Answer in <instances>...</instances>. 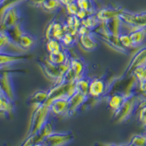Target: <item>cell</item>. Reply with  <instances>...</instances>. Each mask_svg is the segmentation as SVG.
Here are the masks:
<instances>
[{"instance_id": "cell-9", "label": "cell", "mask_w": 146, "mask_h": 146, "mask_svg": "<svg viewBox=\"0 0 146 146\" xmlns=\"http://www.w3.org/2000/svg\"><path fill=\"white\" fill-rule=\"evenodd\" d=\"M56 18L49 22L45 29V37L48 40L53 39L60 40L66 33V23L56 21Z\"/></svg>"}, {"instance_id": "cell-36", "label": "cell", "mask_w": 146, "mask_h": 146, "mask_svg": "<svg viewBox=\"0 0 146 146\" xmlns=\"http://www.w3.org/2000/svg\"><path fill=\"white\" fill-rule=\"evenodd\" d=\"M139 121L146 126V105H143L139 110Z\"/></svg>"}, {"instance_id": "cell-16", "label": "cell", "mask_w": 146, "mask_h": 146, "mask_svg": "<svg viewBox=\"0 0 146 146\" xmlns=\"http://www.w3.org/2000/svg\"><path fill=\"white\" fill-rule=\"evenodd\" d=\"M96 38L93 32H91L79 35L78 40L80 41V45L84 50L87 51H93L99 46V42Z\"/></svg>"}, {"instance_id": "cell-10", "label": "cell", "mask_w": 146, "mask_h": 146, "mask_svg": "<svg viewBox=\"0 0 146 146\" xmlns=\"http://www.w3.org/2000/svg\"><path fill=\"white\" fill-rule=\"evenodd\" d=\"M120 18L123 21V23H126L133 28L146 27V15L144 13L135 14L124 10L120 15Z\"/></svg>"}, {"instance_id": "cell-4", "label": "cell", "mask_w": 146, "mask_h": 146, "mask_svg": "<svg viewBox=\"0 0 146 146\" xmlns=\"http://www.w3.org/2000/svg\"><path fill=\"white\" fill-rule=\"evenodd\" d=\"M94 36L96 38L100 39V40H102L105 43H106L108 46L112 48L114 50H117V51L120 52V53H126L128 52H129V50L127 48L123 46V45L121 44V41L119 40V36H114V35H108V34L105 33L101 28V25L98 27L94 30L92 31Z\"/></svg>"}, {"instance_id": "cell-14", "label": "cell", "mask_w": 146, "mask_h": 146, "mask_svg": "<svg viewBox=\"0 0 146 146\" xmlns=\"http://www.w3.org/2000/svg\"><path fill=\"white\" fill-rule=\"evenodd\" d=\"M89 95L84 94L80 91H76L70 98V108H69L67 116H70L73 115L83 105H85L86 102L89 98Z\"/></svg>"}, {"instance_id": "cell-39", "label": "cell", "mask_w": 146, "mask_h": 146, "mask_svg": "<svg viewBox=\"0 0 146 146\" xmlns=\"http://www.w3.org/2000/svg\"><path fill=\"white\" fill-rule=\"evenodd\" d=\"M145 135H146V134H145Z\"/></svg>"}, {"instance_id": "cell-26", "label": "cell", "mask_w": 146, "mask_h": 146, "mask_svg": "<svg viewBox=\"0 0 146 146\" xmlns=\"http://www.w3.org/2000/svg\"><path fill=\"white\" fill-rule=\"evenodd\" d=\"M35 42H36V39H35V36L29 35L27 32H25L21 36L18 43L22 48H23L25 50H27L34 46Z\"/></svg>"}, {"instance_id": "cell-7", "label": "cell", "mask_w": 146, "mask_h": 146, "mask_svg": "<svg viewBox=\"0 0 146 146\" xmlns=\"http://www.w3.org/2000/svg\"><path fill=\"white\" fill-rule=\"evenodd\" d=\"M75 136L72 131L66 132H53L43 140L42 145L59 146L66 145L72 142Z\"/></svg>"}, {"instance_id": "cell-21", "label": "cell", "mask_w": 146, "mask_h": 146, "mask_svg": "<svg viewBox=\"0 0 146 146\" xmlns=\"http://www.w3.org/2000/svg\"><path fill=\"white\" fill-rule=\"evenodd\" d=\"M70 67L74 71L76 75L77 80L82 77L86 75L87 66L82 58H72Z\"/></svg>"}, {"instance_id": "cell-3", "label": "cell", "mask_w": 146, "mask_h": 146, "mask_svg": "<svg viewBox=\"0 0 146 146\" xmlns=\"http://www.w3.org/2000/svg\"><path fill=\"white\" fill-rule=\"evenodd\" d=\"M138 105V97L136 94L128 97L121 108L116 111L113 112V119L115 120V122L118 123H123L129 119L137 108Z\"/></svg>"}, {"instance_id": "cell-19", "label": "cell", "mask_w": 146, "mask_h": 146, "mask_svg": "<svg viewBox=\"0 0 146 146\" xmlns=\"http://www.w3.org/2000/svg\"><path fill=\"white\" fill-rule=\"evenodd\" d=\"M108 99V105L110 108L113 112H115L121 108L127 97L125 96L124 94L121 93L120 91H113L109 94Z\"/></svg>"}, {"instance_id": "cell-28", "label": "cell", "mask_w": 146, "mask_h": 146, "mask_svg": "<svg viewBox=\"0 0 146 146\" xmlns=\"http://www.w3.org/2000/svg\"><path fill=\"white\" fill-rule=\"evenodd\" d=\"M37 4L47 12L55 11L59 8L61 5H62L58 0H43L40 2H37Z\"/></svg>"}, {"instance_id": "cell-22", "label": "cell", "mask_w": 146, "mask_h": 146, "mask_svg": "<svg viewBox=\"0 0 146 146\" xmlns=\"http://www.w3.org/2000/svg\"><path fill=\"white\" fill-rule=\"evenodd\" d=\"M49 93L46 91H37L33 94L27 100V102L31 106H35V108L40 105H42L46 102L48 100Z\"/></svg>"}, {"instance_id": "cell-37", "label": "cell", "mask_w": 146, "mask_h": 146, "mask_svg": "<svg viewBox=\"0 0 146 146\" xmlns=\"http://www.w3.org/2000/svg\"><path fill=\"white\" fill-rule=\"evenodd\" d=\"M139 88L142 91L146 93V80H142V81L139 82Z\"/></svg>"}, {"instance_id": "cell-31", "label": "cell", "mask_w": 146, "mask_h": 146, "mask_svg": "<svg viewBox=\"0 0 146 146\" xmlns=\"http://www.w3.org/2000/svg\"><path fill=\"white\" fill-rule=\"evenodd\" d=\"M64 48V47L62 45V42L58 40L53 39V40H49L47 41L46 48L49 53L58 52L59 50H62Z\"/></svg>"}, {"instance_id": "cell-38", "label": "cell", "mask_w": 146, "mask_h": 146, "mask_svg": "<svg viewBox=\"0 0 146 146\" xmlns=\"http://www.w3.org/2000/svg\"><path fill=\"white\" fill-rule=\"evenodd\" d=\"M145 145H146V143H145Z\"/></svg>"}, {"instance_id": "cell-12", "label": "cell", "mask_w": 146, "mask_h": 146, "mask_svg": "<svg viewBox=\"0 0 146 146\" xmlns=\"http://www.w3.org/2000/svg\"><path fill=\"white\" fill-rule=\"evenodd\" d=\"M70 98L69 96H61L53 100L50 102V112L57 116L66 115L70 108Z\"/></svg>"}, {"instance_id": "cell-25", "label": "cell", "mask_w": 146, "mask_h": 146, "mask_svg": "<svg viewBox=\"0 0 146 146\" xmlns=\"http://www.w3.org/2000/svg\"><path fill=\"white\" fill-rule=\"evenodd\" d=\"M82 25L84 27H87L88 29H90L92 32L93 30L96 29L98 27H100L103 22L99 19V18L96 15V13L89 15L87 17L82 20Z\"/></svg>"}, {"instance_id": "cell-5", "label": "cell", "mask_w": 146, "mask_h": 146, "mask_svg": "<svg viewBox=\"0 0 146 146\" xmlns=\"http://www.w3.org/2000/svg\"><path fill=\"white\" fill-rule=\"evenodd\" d=\"M53 128V123L48 120L36 134L26 138L22 145H42L44 139L54 132Z\"/></svg>"}, {"instance_id": "cell-15", "label": "cell", "mask_w": 146, "mask_h": 146, "mask_svg": "<svg viewBox=\"0 0 146 146\" xmlns=\"http://www.w3.org/2000/svg\"><path fill=\"white\" fill-rule=\"evenodd\" d=\"M33 56L30 54H21L20 53H9V52H1V68L4 66L13 64L16 62H21L24 60L31 58Z\"/></svg>"}, {"instance_id": "cell-17", "label": "cell", "mask_w": 146, "mask_h": 146, "mask_svg": "<svg viewBox=\"0 0 146 146\" xmlns=\"http://www.w3.org/2000/svg\"><path fill=\"white\" fill-rule=\"evenodd\" d=\"M14 100L7 96L2 90L0 94V111L1 113H5V115L12 116L15 111V103Z\"/></svg>"}, {"instance_id": "cell-18", "label": "cell", "mask_w": 146, "mask_h": 146, "mask_svg": "<svg viewBox=\"0 0 146 146\" xmlns=\"http://www.w3.org/2000/svg\"><path fill=\"white\" fill-rule=\"evenodd\" d=\"M123 11L124 10L122 7L109 6V7H104L98 12H96V15L102 22H104L115 17L119 16Z\"/></svg>"}, {"instance_id": "cell-6", "label": "cell", "mask_w": 146, "mask_h": 146, "mask_svg": "<svg viewBox=\"0 0 146 146\" xmlns=\"http://www.w3.org/2000/svg\"><path fill=\"white\" fill-rule=\"evenodd\" d=\"M21 22V13L17 5L10 7L1 13V29H7Z\"/></svg>"}, {"instance_id": "cell-23", "label": "cell", "mask_w": 146, "mask_h": 146, "mask_svg": "<svg viewBox=\"0 0 146 146\" xmlns=\"http://www.w3.org/2000/svg\"><path fill=\"white\" fill-rule=\"evenodd\" d=\"M129 35L134 48L139 46L144 42L146 37V27L136 28Z\"/></svg>"}, {"instance_id": "cell-13", "label": "cell", "mask_w": 146, "mask_h": 146, "mask_svg": "<svg viewBox=\"0 0 146 146\" xmlns=\"http://www.w3.org/2000/svg\"><path fill=\"white\" fill-rule=\"evenodd\" d=\"M0 83H1V90L5 92L11 100L15 101L16 100V94H15V88H14L12 73L10 71L1 72V78H0Z\"/></svg>"}, {"instance_id": "cell-32", "label": "cell", "mask_w": 146, "mask_h": 146, "mask_svg": "<svg viewBox=\"0 0 146 146\" xmlns=\"http://www.w3.org/2000/svg\"><path fill=\"white\" fill-rule=\"evenodd\" d=\"M146 143V135H135L130 140L129 145L142 146L145 145Z\"/></svg>"}, {"instance_id": "cell-8", "label": "cell", "mask_w": 146, "mask_h": 146, "mask_svg": "<svg viewBox=\"0 0 146 146\" xmlns=\"http://www.w3.org/2000/svg\"><path fill=\"white\" fill-rule=\"evenodd\" d=\"M110 83L111 82L108 83L104 77L94 78L90 85L89 96L95 99L105 96L108 94Z\"/></svg>"}, {"instance_id": "cell-1", "label": "cell", "mask_w": 146, "mask_h": 146, "mask_svg": "<svg viewBox=\"0 0 146 146\" xmlns=\"http://www.w3.org/2000/svg\"><path fill=\"white\" fill-rule=\"evenodd\" d=\"M50 103L46 101L42 105L36 107L32 114L30 120L29 129L26 138L36 134L45 123L50 113Z\"/></svg>"}, {"instance_id": "cell-34", "label": "cell", "mask_w": 146, "mask_h": 146, "mask_svg": "<svg viewBox=\"0 0 146 146\" xmlns=\"http://www.w3.org/2000/svg\"><path fill=\"white\" fill-rule=\"evenodd\" d=\"M65 6H66V11L68 12V13L70 14V15H77V14L78 13V12L80 11V10L79 6H78V3H77L76 0L67 4Z\"/></svg>"}, {"instance_id": "cell-24", "label": "cell", "mask_w": 146, "mask_h": 146, "mask_svg": "<svg viewBox=\"0 0 146 146\" xmlns=\"http://www.w3.org/2000/svg\"><path fill=\"white\" fill-rule=\"evenodd\" d=\"M92 79L88 78L87 75L79 78L75 82V87L77 91H80L84 94L89 95V88Z\"/></svg>"}, {"instance_id": "cell-27", "label": "cell", "mask_w": 146, "mask_h": 146, "mask_svg": "<svg viewBox=\"0 0 146 146\" xmlns=\"http://www.w3.org/2000/svg\"><path fill=\"white\" fill-rule=\"evenodd\" d=\"M5 30L7 31V32L8 33V35H10V37H11L13 40H15L16 42H18V40L21 38V36L26 32L25 31L23 30L21 22L18 23L17 25L11 27V28Z\"/></svg>"}, {"instance_id": "cell-29", "label": "cell", "mask_w": 146, "mask_h": 146, "mask_svg": "<svg viewBox=\"0 0 146 146\" xmlns=\"http://www.w3.org/2000/svg\"><path fill=\"white\" fill-rule=\"evenodd\" d=\"M78 39H79L78 35H74V34L70 33V32H66L62 36L60 41L62 42L64 47L68 48V47H72L73 45H75L77 43Z\"/></svg>"}, {"instance_id": "cell-33", "label": "cell", "mask_w": 146, "mask_h": 146, "mask_svg": "<svg viewBox=\"0 0 146 146\" xmlns=\"http://www.w3.org/2000/svg\"><path fill=\"white\" fill-rule=\"evenodd\" d=\"M119 40L123 46L129 50H130L131 48H134L129 34H122L119 36Z\"/></svg>"}, {"instance_id": "cell-30", "label": "cell", "mask_w": 146, "mask_h": 146, "mask_svg": "<svg viewBox=\"0 0 146 146\" xmlns=\"http://www.w3.org/2000/svg\"><path fill=\"white\" fill-rule=\"evenodd\" d=\"M80 9L88 12L90 14L96 13L93 0H76Z\"/></svg>"}, {"instance_id": "cell-20", "label": "cell", "mask_w": 146, "mask_h": 146, "mask_svg": "<svg viewBox=\"0 0 146 146\" xmlns=\"http://www.w3.org/2000/svg\"><path fill=\"white\" fill-rule=\"evenodd\" d=\"M48 58L50 62L56 64H63L72 59L70 52L66 50L65 47L59 51L49 53Z\"/></svg>"}, {"instance_id": "cell-2", "label": "cell", "mask_w": 146, "mask_h": 146, "mask_svg": "<svg viewBox=\"0 0 146 146\" xmlns=\"http://www.w3.org/2000/svg\"><path fill=\"white\" fill-rule=\"evenodd\" d=\"M40 70L49 80L57 82L62 78L66 70L70 68L71 60L63 64H56L50 62L48 58H40L37 60Z\"/></svg>"}, {"instance_id": "cell-11", "label": "cell", "mask_w": 146, "mask_h": 146, "mask_svg": "<svg viewBox=\"0 0 146 146\" xmlns=\"http://www.w3.org/2000/svg\"><path fill=\"white\" fill-rule=\"evenodd\" d=\"M123 21L121 20L119 15L103 22L101 24V28L105 33L108 35L119 36L123 34Z\"/></svg>"}, {"instance_id": "cell-35", "label": "cell", "mask_w": 146, "mask_h": 146, "mask_svg": "<svg viewBox=\"0 0 146 146\" xmlns=\"http://www.w3.org/2000/svg\"><path fill=\"white\" fill-rule=\"evenodd\" d=\"M22 0H1V13L10 7L15 6Z\"/></svg>"}]
</instances>
